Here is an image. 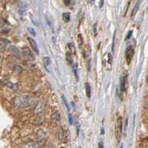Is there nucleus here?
<instances>
[{
  "label": "nucleus",
  "mask_w": 148,
  "mask_h": 148,
  "mask_svg": "<svg viewBox=\"0 0 148 148\" xmlns=\"http://www.w3.org/2000/svg\"><path fill=\"white\" fill-rule=\"evenodd\" d=\"M34 97L31 96H24L20 95L17 96L14 100V105L17 108H25L28 106H31L36 102Z\"/></svg>",
  "instance_id": "nucleus-1"
},
{
  "label": "nucleus",
  "mask_w": 148,
  "mask_h": 148,
  "mask_svg": "<svg viewBox=\"0 0 148 148\" xmlns=\"http://www.w3.org/2000/svg\"><path fill=\"white\" fill-rule=\"evenodd\" d=\"M122 118L121 117H118V119L116 120L115 126V138L118 141V142H120L121 137V134H122Z\"/></svg>",
  "instance_id": "nucleus-2"
},
{
  "label": "nucleus",
  "mask_w": 148,
  "mask_h": 148,
  "mask_svg": "<svg viewBox=\"0 0 148 148\" xmlns=\"http://www.w3.org/2000/svg\"><path fill=\"white\" fill-rule=\"evenodd\" d=\"M45 144V140L40 139L38 141H31L29 142L25 143L20 147V148H41Z\"/></svg>",
  "instance_id": "nucleus-3"
},
{
  "label": "nucleus",
  "mask_w": 148,
  "mask_h": 148,
  "mask_svg": "<svg viewBox=\"0 0 148 148\" xmlns=\"http://www.w3.org/2000/svg\"><path fill=\"white\" fill-rule=\"evenodd\" d=\"M135 54V51L132 45H129L127 48H126V51H125V57H126V60L127 64H130L131 63L132 59L134 56Z\"/></svg>",
  "instance_id": "nucleus-4"
},
{
  "label": "nucleus",
  "mask_w": 148,
  "mask_h": 148,
  "mask_svg": "<svg viewBox=\"0 0 148 148\" xmlns=\"http://www.w3.org/2000/svg\"><path fill=\"white\" fill-rule=\"evenodd\" d=\"M127 77H128V75L127 73L125 72L123 75V77L121 78V81H120V90L121 92V96H122V93L125 92L126 89V84H127Z\"/></svg>",
  "instance_id": "nucleus-5"
},
{
  "label": "nucleus",
  "mask_w": 148,
  "mask_h": 148,
  "mask_svg": "<svg viewBox=\"0 0 148 148\" xmlns=\"http://www.w3.org/2000/svg\"><path fill=\"white\" fill-rule=\"evenodd\" d=\"M22 55L24 56L25 58H26L28 60H32L34 59L33 54L31 53V50L29 49L28 48H24L22 49Z\"/></svg>",
  "instance_id": "nucleus-6"
},
{
  "label": "nucleus",
  "mask_w": 148,
  "mask_h": 148,
  "mask_svg": "<svg viewBox=\"0 0 148 148\" xmlns=\"http://www.w3.org/2000/svg\"><path fill=\"white\" fill-rule=\"evenodd\" d=\"M8 51H10L11 55H13L14 57H15L16 58H20V57H21L20 51H19V49H17V47H15L14 45H11L8 48Z\"/></svg>",
  "instance_id": "nucleus-7"
},
{
  "label": "nucleus",
  "mask_w": 148,
  "mask_h": 148,
  "mask_svg": "<svg viewBox=\"0 0 148 148\" xmlns=\"http://www.w3.org/2000/svg\"><path fill=\"white\" fill-rule=\"evenodd\" d=\"M28 41H29V43L31 45L32 49H33L37 54H38L39 53L38 46H37V44L36 43V41H35L33 38H31V37H28Z\"/></svg>",
  "instance_id": "nucleus-8"
},
{
  "label": "nucleus",
  "mask_w": 148,
  "mask_h": 148,
  "mask_svg": "<svg viewBox=\"0 0 148 148\" xmlns=\"http://www.w3.org/2000/svg\"><path fill=\"white\" fill-rule=\"evenodd\" d=\"M141 3H142V0H138L137 2H136V5L134 6L133 9H132V11L131 17H133L136 16V14H137L138 11L139 10V8H140V5H141Z\"/></svg>",
  "instance_id": "nucleus-9"
},
{
  "label": "nucleus",
  "mask_w": 148,
  "mask_h": 148,
  "mask_svg": "<svg viewBox=\"0 0 148 148\" xmlns=\"http://www.w3.org/2000/svg\"><path fill=\"white\" fill-rule=\"evenodd\" d=\"M68 49H69V51L71 53V55H75L76 54V48H75V44L72 43H68Z\"/></svg>",
  "instance_id": "nucleus-10"
},
{
  "label": "nucleus",
  "mask_w": 148,
  "mask_h": 148,
  "mask_svg": "<svg viewBox=\"0 0 148 148\" xmlns=\"http://www.w3.org/2000/svg\"><path fill=\"white\" fill-rule=\"evenodd\" d=\"M51 120L54 121L55 124H57L58 122H60V115H59L57 112H54V113L51 115Z\"/></svg>",
  "instance_id": "nucleus-11"
},
{
  "label": "nucleus",
  "mask_w": 148,
  "mask_h": 148,
  "mask_svg": "<svg viewBox=\"0 0 148 148\" xmlns=\"http://www.w3.org/2000/svg\"><path fill=\"white\" fill-rule=\"evenodd\" d=\"M26 8H27V5H26V4L25 2L20 3V5L19 6V14H23L26 11Z\"/></svg>",
  "instance_id": "nucleus-12"
},
{
  "label": "nucleus",
  "mask_w": 148,
  "mask_h": 148,
  "mask_svg": "<svg viewBox=\"0 0 148 148\" xmlns=\"http://www.w3.org/2000/svg\"><path fill=\"white\" fill-rule=\"evenodd\" d=\"M85 89H86V94L87 98H91V87L89 83H85Z\"/></svg>",
  "instance_id": "nucleus-13"
},
{
  "label": "nucleus",
  "mask_w": 148,
  "mask_h": 148,
  "mask_svg": "<svg viewBox=\"0 0 148 148\" xmlns=\"http://www.w3.org/2000/svg\"><path fill=\"white\" fill-rule=\"evenodd\" d=\"M58 138H59L60 141H61V142L64 141V139H65L64 131H63V128H62L61 126L60 127V130H59V131H58Z\"/></svg>",
  "instance_id": "nucleus-14"
},
{
  "label": "nucleus",
  "mask_w": 148,
  "mask_h": 148,
  "mask_svg": "<svg viewBox=\"0 0 148 148\" xmlns=\"http://www.w3.org/2000/svg\"><path fill=\"white\" fill-rule=\"evenodd\" d=\"M66 60L68 61V63H69V64H72V63H73L72 55H71L69 51H67V52H66Z\"/></svg>",
  "instance_id": "nucleus-15"
},
{
  "label": "nucleus",
  "mask_w": 148,
  "mask_h": 148,
  "mask_svg": "<svg viewBox=\"0 0 148 148\" xmlns=\"http://www.w3.org/2000/svg\"><path fill=\"white\" fill-rule=\"evenodd\" d=\"M77 43H78L79 46H80V47H81V46H82V45L83 44V38L82 35H81L80 33L77 34Z\"/></svg>",
  "instance_id": "nucleus-16"
},
{
  "label": "nucleus",
  "mask_w": 148,
  "mask_h": 148,
  "mask_svg": "<svg viewBox=\"0 0 148 148\" xmlns=\"http://www.w3.org/2000/svg\"><path fill=\"white\" fill-rule=\"evenodd\" d=\"M63 19L65 22H68L70 20V14L69 12H66L63 14Z\"/></svg>",
  "instance_id": "nucleus-17"
},
{
  "label": "nucleus",
  "mask_w": 148,
  "mask_h": 148,
  "mask_svg": "<svg viewBox=\"0 0 148 148\" xmlns=\"http://www.w3.org/2000/svg\"><path fill=\"white\" fill-rule=\"evenodd\" d=\"M43 63H44V66H45V68H46L48 66H49L50 63H51L49 57H43Z\"/></svg>",
  "instance_id": "nucleus-18"
},
{
  "label": "nucleus",
  "mask_w": 148,
  "mask_h": 148,
  "mask_svg": "<svg viewBox=\"0 0 148 148\" xmlns=\"http://www.w3.org/2000/svg\"><path fill=\"white\" fill-rule=\"evenodd\" d=\"M62 99H63V102H64V104H65V106H66L67 110H68V111H69V104H68L67 100H66V98L64 97V95H63V96H62Z\"/></svg>",
  "instance_id": "nucleus-19"
},
{
  "label": "nucleus",
  "mask_w": 148,
  "mask_h": 148,
  "mask_svg": "<svg viewBox=\"0 0 148 148\" xmlns=\"http://www.w3.org/2000/svg\"><path fill=\"white\" fill-rule=\"evenodd\" d=\"M6 24H7V21L5 19H0V28L5 26Z\"/></svg>",
  "instance_id": "nucleus-20"
},
{
  "label": "nucleus",
  "mask_w": 148,
  "mask_h": 148,
  "mask_svg": "<svg viewBox=\"0 0 148 148\" xmlns=\"http://www.w3.org/2000/svg\"><path fill=\"white\" fill-rule=\"evenodd\" d=\"M108 62L110 63V65H111L112 62V55L111 53H109L108 54Z\"/></svg>",
  "instance_id": "nucleus-21"
},
{
  "label": "nucleus",
  "mask_w": 148,
  "mask_h": 148,
  "mask_svg": "<svg viewBox=\"0 0 148 148\" xmlns=\"http://www.w3.org/2000/svg\"><path fill=\"white\" fill-rule=\"evenodd\" d=\"M132 35V31H130L128 32V33H127V35H126V38H125V40H128L131 37Z\"/></svg>",
  "instance_id": "nucleus-22"
},
{
  "label": "nucleus",
  "mask_w": 148,
  "mask_h": 148,
  "mask_svg": "<svg viewBox=\"0 0 148 148\" xmlns=\"http://www.w3.org/2000/svg\"><path fill=\"white\" fill-rule=\"evenodd\" d=\"M69 121L70 124H73V118H72V116L70 113L69 114Z\"/></svg>",
  "instance_id": "nucleus-23"
},
{
  "label": "nucleus",
  "mask_w": 148,
  "mask_h": 148,
  "mask_svg": "<svg viewBox=\"0 0 148 148\" xmlns=\"http://www.w3.org/2000/svg\"><path fill=\"white\" fill-rule=\"evenodd\" d=\"M28 31H29V32L31 33L32 35H33V36L36 35V33H35V31H34V30H33V28H28Z\"/></svg>",
  "instance_id": "nucleus-24"
},
{
  "label": "nucleus",
  "mask_w": 148,
  "mask_h": 148,
  "mask_svg": "<svg viewBox=\"0 0 148 148\" xmlns=\"http://www.w3.org/2000/svg\"><path fill=\"white\" fill-rule=\"evenodd\" d=\"M64 4L66 5L69 6L70 5V0H64Z\"/></svg>",
  "instance_id": "nucleus-25"
},
{
  "label": "nucleus",
  "mask_w": 148,
  "mask_h": 148,
  "mask_svg": "<svg viewBox=\"0 0 148 148\" xmlns=\"http://www.w3.org/2000/svg\"><path fill=\"white\" fill-rule=\"evenodd\" d=\"M99 148H104V143L102 142H99Z\"/></svg>",
  "instance_id": "nucleus-26"
},
{
  "label": "nucleus",
  "mask_w": 148,
  "mask_h": 148,
  "mask_svg": "<svg viewBox=\"0 0 148 148\" xmlns=\"http://www.w3.org/2000/svg\"><path fill=\"white\" fill-rule=\"evenodd\" d=\"M104 5V0H100V3H99V7L100 8H102Z\"/></svg>",
  "instance_id": "nucleus-27"
},
{
  "label": "nucleus",
  "mask_w": 148,
  "mask_h": 148,
  "mask_svg": "<svg viewBox=\"0 0 148 148\" xmlns=\"http://www.w3.org/2000/svg\"><path fill=\"white\" fill-rule=\"evenodd\" d=\"M104 128L102 127L101 128V135H104Z\"/></svg>",
  "instance_id": "nucleus-28"
},
{
  "label": "nucleus",
  "mask_w": 148,
  "mask_h": 148,
  "mask_svg": "<svg viewBox=\"0 0 148 148\" xmlns=\"http://www.w3.org/2000/svg\"><path fill=\"white\" fill-rule=\"evenodd\" d=\"M94 31H95V34L97 33V31H96V29H95V25L94 26Z\"/></svg>",
  "instance_id": "nucleus-29"
},
{
  "label": "nucleus",
  "mask_w": 148,
  "mask_h": 148,
  "mask_svg": "<svg viewBox=\"0 0 148 148\" xmlns=\"http://www.w3.org/2000/svg\"><path fill=\"white\" fill-rule=\"evenodd\" d=\"M119 148H123V144H121V146L119 147Z\"/></svg>",
  "instance_id": "nucleus-30"
},
{
  "label": "nucleus",
  "mask_w": 148,
  "mask_h": 148,
  "mask_svg": "<svg viewBox=\"0 0 148 148\" xmlns=\"http://www.w3.org/2000/svg\"><path fill=\"white\" fill-rule=\"evenodd\" d=\"M147 82L148 83V76H147Z\"/></svg>",
  "instance_id": "nucleus-31"
},
{
  "label": "nucleus",
  "mask_w": 148,
  "mask_h": 148,
  "mask_svg": "<svg viewBox=\"0 0 148 148\" xmlns=\"http://www.w3.org/2000/svg\"><path fill=\"white\" fill-rule=\"evenodd\" d=\"M60 148H65L64 147H60Z\"/></svg>",
  "instance_id": "nucleus-32"
}]
</instances>
